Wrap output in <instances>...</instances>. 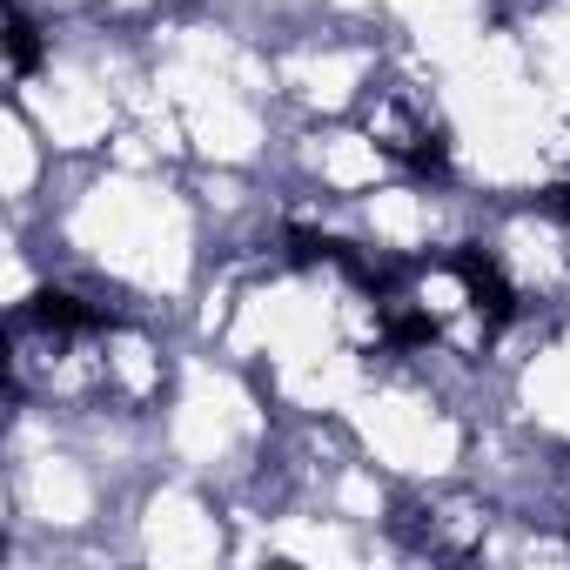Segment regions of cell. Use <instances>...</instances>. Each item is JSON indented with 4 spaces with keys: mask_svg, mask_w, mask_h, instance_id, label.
Returning a JSON list of instances; mask_svg holds the SVG:
<instances>
[{
    "mask_svg": "<svg viewBox=\"0 0 570 570\" xmlns=\"http://www.w3.org/2000/svg\"><path fill=\"white\" fill-rule=\"evenodd\" d=\"M28 323H41V330H101L108 309H88V303L68 296V289H41V296L28 303Z\"/></svg>",
    "mask_w": 570,
    "mask_h": 570,
    "instance_id": "obj_1",
    "label": "cell"
},
{
    "mask_svg": "<svg viewBox=\"0 0 570 570\" xmlns=\"http://www.w3.org/2000/svg\"><path fill=\"white\" fill-rule=\"evenodd\" d=\"M456 275H463V289H470V303H476V309H490V316H510V282L497 275V262H476V255H463V262H456Z\"/></svg>",
    "mask_w": 570,
    "mask_h": 570,
    "instance_id": "obj_2",
    "label": "cell"
},
{
    "mask_svg": "<svg viewBox=\"0 0 570 570\" xmlns=\"http://www.w3.org/2000/svg\"><path fill=\"white\" fill-rule=\"evenodd\" d=\"M8 41H14V75H28V68L41 61V35H35V21L14 14V35H8Z\"/></svg>",
    "mask_w": 570,
    "mask_h": 570,
    "instance_id": "obj_3",
    "label": "cell"
}]
</instances>
